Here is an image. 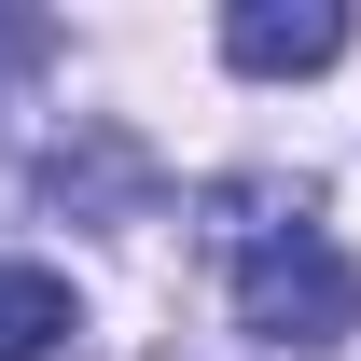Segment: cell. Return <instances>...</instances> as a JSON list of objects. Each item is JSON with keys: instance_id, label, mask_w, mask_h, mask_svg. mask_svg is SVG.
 Segmentation results:
<instances>
[{"instance_id": "obj_2", "label": "cell", "mask_w": 361, "mask_h": 361, "mask_svg": "<svg viewBox=\"0 0 361 361\" xmlns=\"http://www.w3.org/2000/svg\"><path fill=\"white\" fill-rule=\"evenodd\" d=\"M223 56L250 70V84H306V70L348 56V14H334V0H236V14H223Z\"/></svg>"}, {"instance_id": "obj_5", "label": "cell", "mask_w": 361, "mask_h": 361, "mask_svg": "<svg viewBox=\"0 0 361 361\" xmlns=\"http://www.w3.org/2000/svg\"><path fill=\"white\" fill-rule=\"evenodd\" d=\"M28 56H42V28H28V14H0V84H14Z\"/></svg>"}, {"instance_id": "obj_4", "label": "cell", "mask_w": 361, "mask_h": 361, "mask_svg": "<svg viewBox=\"0 0 361 361\" xmlns=\"http://www.w3.org/2000/svg\"><path fill=\"white\" fill-rule=\"evenodd\" d=\"M42 195H56V209H139L153 167H139L111 126H84V153H42Z\"/></svg>"}, {"instance_id": "obj_3", "label": "cell", "mask_w": 361, "mask_h": 361, "mask_svg": "<svg viewBox=\"0 0 361 361\" xmlns=\"http://www.w3.org/2000/svg\"><path fill=\"white\" fill-rule=\"evenodd\" d=\"M70 334H84L70 278H56V264H0V361H56Z\"/></svg>"}, {"instance_id": "obj_1", "label": "cell", "mask_w": 361, "mask_h": 361, "mask_svg": "<svg viewBox=\"0 0 361 361\" xmlns=\"http://www.w3.org/2000/svg\"><path fill=\"white\" fill-rule=\"evenodd\" d=\"M209 250L236 278V334L278 361H334L361 334V264L319 223V180H209Z\"/></svg>"}]
</instances>
